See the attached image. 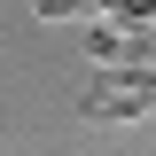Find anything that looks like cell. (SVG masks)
<instances>
[{"label": "cell", "instance_id": "obj_1", "mask_svg": "<svg viewBox=\"0 0 156 156\" xmlns=\"http://www.w3.org/2000/svg\"><path fill=\"white\" fill-rule=\"evenodd\" d=\"M148 109H156V70H140V62H117L86 94V117H148Z\"/></svg>", "mask_w": 156, "mask_h": 156}, {"label": "cell", "instance_id": "obj_2", "mask_svg": "<svg viewBox=\"0 0 156 156\" xmlns=\"http://www.w3.org/2000/svg\"><path fill=\"white\" fill-rule=\"evenodd\" d=\"M86 55H94L101 70L140 62V31H133V23H117V16H94V23H86Z\"/></svg>", "mask_w": 156, "mask_h": 156}]
</instances>
